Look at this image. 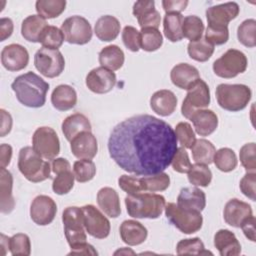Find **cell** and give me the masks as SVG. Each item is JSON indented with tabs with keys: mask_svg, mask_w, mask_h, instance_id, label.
Instances as JSON below:
<instances>
[{
	"mask_svg": "<svg viewBox=\"0 0 256 256\" xmlns=\"http://www.w3.org/2000/svg\"><path fill=\"white\" fill-rule=\"evenodd\" d=\"M70 142L72 154L78 159H92L97 154V139L91 133V131H86L78 134Z\"/></svg>",
	"mask_w": 256,
	"mask_h": 256,
	"instance_id": "ffe728a7",
	"label": "cell"
},
{
	"mask_svg": "<svg viewBox=\"0 0 256 256\" xmlns=\"http://www.w3.org/2000/svg\"><path fill=\"white\" fill-rule=\"evenodd\" d=\"M99 63L111 71L119 70L125 60L124 52L117 45H108L99 52Z\"/></svg>",
	"mask_w": 256,
	"mask_h": 256,
	"instance_id": "d6a6232c",
	"label": "cell"
},
{
	"mask_svg": "<svg viewBox=\"0 0 256 256\" xmlns=\"http://www.w3.org/2000/svg\"><path fill=\"white\" fill-rule=\"evenodd\" d=\"M86 232L94 238L104 239L110 233V222L94 205L88 204L81 207Z\"/></svg>",
	"mask_w": 256,
	"mask_h": 256,
	"instance_id": "5bb4252c",
	"label": "cell"
},
{
	"mask_svg": "<svg viewBox=\"0 0 256 256\" xmlns=\"http://www.w3.org/2000/svg\"><path fill=\"white\" fill-rule=\"evenodd\" d=\"M163 44L161 32L155 28H143L140 31V48L147 52L158 50Z\"/></svg>",
	"mask_w": 256,
	"mask_h": 256,
	"instance_id": "60d3db41",
	"label": "cell"
},
{
	"mask_svg": "<svg viewBox=\"0 0 256 256\" xmlns=\"http://www.w3.org/2000/svg\"><path fill=\"white\" fill-rule=\"evenodd\" d=\"M85 83L90 91L96 94H105L115 87L117 79L113 71L100 66L87 74Z\"/></svg>",
	"mask_w": 256,
	"mask_h": 256,
	"instance_id": "2e32d148",
	"label": "cell"
},
{
	"mask_svg": "<svg viewBox=\"0 0 256 256\" xmlns=\"http://www.w3.org/2000/svg\"><path fill=\"white\" fill-rule=\"evenodd\" d=\"M210 104V89L205 81L198 79L188 90L185 99L182 102V115L190 119V117L200 109H205Z\"/></svg>",
	"mask_w": 256,
	"mask_h": 256,
	"instance_id": "8fae6325",
	"label": "cell"
},
{
	"mask_svg": "<svg viewBox=\"0 0 256 256\" xmlns=\"http://www.w3.org/2000/svg\"><path fill=\"white\" fill-rule=\"evenodd\" d=\"M63 41L64 35L61 29L52 25L46 26L39 38V42L42 46L50 49H58L63 44Z\"/></svg>",
	"mask_w": 256,
	"mask_h": 256,
	"instance_id": "ee69618b",
	"label": "cell"
},
{
	"mask_svg": "<svg viewBox=\"0 0 256 256\" xmlns=\"http://www.w3.org/2000/svg\"><path fill=\"white\" fill-rule=\"evenodd\" d=\"M39 16L44 19H52L61 15L66 7L65 0H38L35 4Z\"/></svg>",
	"mask_w": 256,
	"mask_h": 256,
	"instance_id": "8d00e7d4",
	"label": "cell"
},
{
	"mask_svg": "<svg viewBox=\"0 0 256 256\" xmlns=\"http://www.w3.org/2000/svg\"><path fill=\"white\" fill-rule=\"evenodd\" d=\"M240 8L236 2H227L211 6L206 10L208 26L228 27V23L239 14Z\"/></svg>",
	"mask_w": 256,
	"mask_h": 256,
	"instance_id": "e0dca14e",
	"label": "cell"
},
{
	"mask_svg": "<svg viewBox=\"0 0 256 256\" xmlns=\"http://www.w3.org/2000/svg\"><path fill=\"white\" fill-rule=\"evenodd\" d=\"M12 147L9 144H1L0 146V163L2 168H6L11 161Z\"/></svg>",
	"mask_w": 256,
	"mask_h": 256,
	"instance_id": "6125c7cd",
	"label": "cell"
},
{
	"mask_svg": "<svg viewBox=\"0 0 256 256\" xmlns=\"http://www.w3.org/2000/svg\"><path fill=\"white\" fill-rule=\"evenodd\" d=\"M33 147L21 148L18 156V168L21 174L30 182L38 183L50 178L51 165L48 160H43Z\"/></svg>",
	"mask_w": 256,
	"mask_h": 256,
	"instance_id": "277c9868",
	"label": "cell"
},
{
	"mask_svg": "<svg viewBox=\"0 0 256 256\" xmlns=\"http://www.w3.org/2000/svg\"><path fill=\"white\" fill-rule=\"evenodd\" d=\"M9 250L13 256L30 255L31 242L29 236L23 233H17L13 235L9 240Z\"/></svg>",
	"mask_w": 256,
	"mask_h": 256,
	"instance_id": "c3c4849f",
	"label": "cell"
},
{
	"mask_svg": "<svg viewBox=\"0 0 256 256\" xmlns=\"http://www.w3.org/2000/svg\"><path fill=\"white\" fill-rule=\"evenodd\" d=\"M247 65L248 60L243 52L237 49H229L214 61L213 71L221 78H234L245 72Z\"/></svg>",
	"mask_w": 256,
	"mask_h": 256,
	"instance_id": "9c48e42d",
	"label": "cell"
},
{
	"mask_svg": "<svg viewBox=\"0 0 256 256\" xmlns=\"http://www.w3.org/2000/svg\"><path fill=\"white\" fill-rule=\"evenodd\" d=\"M118 185L127 194L164 191L170 185V177L164 172L154 175H144L142 177L121 175L118 179Z\"/></svg>",
	"mask_w": 256,
	"mask_h": 256,
	"instance_id": "5b68a950",
	"label": "cell"
},
{
	"mask_svg": "<svg viewBox=\"0 0 256 256\" xmlns=\"http://www.w3.org/2000/svg\"><path fill=\"white\" fill-rule=\"evenodd\" d=\"M32 147L42 158L55 159L60 152V141L57 133L51 127L37 128L32 136Z\"/></svg>",
	"mask_w": 256,
	"mask_h": 256,
	"instance_id": "7c38bea8",
	"label": "cell"
},
{
	"mask_svg": "<svg viewBox=\"0 0 256 256\" xmlns=\"http://www.w3.org/2000/svg\"><path fill=\"white\" fill-rule=\"evenodd\" d=\"M188 173V180L192 185L207 187L212 180V172L205 164H193Z\"/></svg>",
	"mask_w": 256,
	"mask_h": 256,
	"instance_id": "b9f144b4",
	"label": "cell"
},
{
	"mask_svg": "<svg viewBox=\"0 0 256 256\" xmlns=\"http://www.w3.org/2000/svg\"><path fill=\"white\" fill-rule=\"evenodd\" d=\"M175 135L177 138V141L181 144V147L183 148H191L196 140L195 133L191 127V125L187 122H179L175 127Z\"/></svg>",
	"mask_w": 256,
	"mask_h": 256,
	"instance_id": "681fc988",
	"label": "cell"
},
{
	"mask_svg": "<svg viewBox=\"0 0 256 256\" xmlns=\"http://www.w3.org/2000/svg\"><path fill=\"white\" fill-rule=\"evenodd\" d=\"M13 21L10 18L0 19V41H5L12 35L13 32Z\"/></svg>",
	"mask_w": 256,
	"mask_h": 256,
	"instance_id": "680465c9",
	"label": "cell"
},
{
	"mask_svg": "<svg viewBox=\"0 0 256 256\" xmlns=\"http://www.w3.org/2000/svg\"><path fill=\"white\" fill-rule=\"evenodd\" d=\"M214 246L221 256H237L241 253V245L235 234L227 229H220L214 235Z\"/></svg>",
	"mask_w": 256,
	"mask_h": 256,
	"instance_id": "484cf974",
	"label": "cell"
},
{
	"mask_svg": "<svg viewBox=\"0 0 256 256\" xmlns=\"http://www.w3.org/2000/svg\"><path fill=\"white\" fill-rule=\"evenodd\" d=\"M64 39L70 44L84 45L92 38V28L87 19L82 16H71L61 25Z\"/></svg>",
	"mask_w": 256,
	"mask_h": 256,
	"instance_id": "4fadbf2b",
	"label": "cell"
},
{
	"mask_svg": "<svg viewBox=\"0 0 256 256\" xmlns=\"http://www.w3.org/2000/svg\"><path fill=\"white\" fill-rule=\"evenodd\" d=\"M204 32V24L196 15H189L183 19L182 33L183 37L190 40V42L197 41L202 38Z\"/></svg>",
	"mask_w": 256,
	"mask_h": 256,
	"instance_id": "f35d334b",
	"label": "cell"
},
{
	"mask_svg": "<svg viewBox=\"0 0 256 256\" xmlns=\"http://www.w3.org/2000/svg\"><path fill=\"white\" fill-rule=\"evenodd\" d=\"M177 205L189 210L201 212L206 206V195L197 187H185L180 190Z\"/></svg>",
	"mask_w": 256,
	"mask_h": 256,
	"instance_id": "d4e9b609",
	"label": "cell"
},
{
	"mask_svg": "<svg viewBox=\"0 0 256 256\" xmlns=\"http://www.w3.org/2000/svg\"><path fill=\"white\" fill-rule=\"evenodd\" d=\"M124 200L129 216L139 219L158 218L166 205L164 196L155 193L128 194Z\"/></svg>",
	"mask_w": 256,
	"mask_h": 256,
	"instance_id": "3957f363",
	"label": "cell"
},
{
	"mask_svg": "<svg viewBox=\"0 0 256 256\" xmlns=\"http://www.w3.org/2000/svg\"><path fill=\"white\" fill-rule=\"evenodd\" d=\"M133 15L137 18L141 29H158L160 26L161 16L155 9V2L153 0H140L135 2L133 5Z\"/></svg>",
	"mask_w": 256,
	"mask_h": 256,
	"instance_id": "d6986e66",
	"label": "cell"
},
{
	"mask_svg": "<svg viewBox=\"0 0 256 256\" xmlns=\"http://www.w3.org/2000/svg\"><path fill=\"white\" fill-rule=\"evenodd\" d=\"M189 120L192 121L196 133L200 136H208L218 127V117L209 109L197 110Z\"/></svg>",
	"mask_w": 256,
	"mask_h": 256,
	"instance_id": "4316f807",
	"label": "cell"
},
{
	"mask_svg": "<svg viewBox=\"0 0 256 256\" xmlns=\"http://www.w3.org/2000/svg\"><path fill=\"white\" fill-rule=\"evenodd\" d=\"M122 41L127 49L137 52L140 49V32L133 26H125L122 31Z\"/></svg>",
	"mask_w": 256,
	"mask_h": 256,
	"instance_id": "f5cc1de1",
	"label": "cell"
},
{
	"mask_svg": "<svg viewBox=\"0 0 256 256\" xmlns=\"http://www.w3.org/2000/svg\"><path fill=\"white\" fill-rule=\"evenodd\" d=\"M184 17L181 13H166L163 19V30L165 37L171 42H178L182 40V23Z\"/></svg>",
	"mask_w": 256,
	"mask_h": 256,
	"instance_id": "e575fe53",
	"label": "cell"
},
{
	"mask_svg": "<svg viewBox=\"0 0 256 256\" xmlns=\"http://www.w3.org/2000/svg\"><path fill=\"white\" fill-rule=\"evenodd\" d=\"M76 254V255H98V252L94 249V247L91 244H88L87 242L81 243L73 248H71V251L69 252V255Z\"/></svg>",
	"mask_w": 256,
	"mask_h": 256,
	"instance_id": "91938a15",
	"label": "cell"
},
{
	"mask_svg": "<svg viewBox=\"0 0 256 256\" xmlns=\"http://www.w3.org/2000/svg\"><path fill=\"white\" fill-rule=\"evenodd\" d=\"M171 165L173 170L178 173H187L189 171L192 164L189 160L188 153L185 150V148L183 147L177 148V151L171 161Z\"/></svg>",
	"mask_w": 256,
	"mask_h": 256,
	"instance_id": "db71d44e",
	"label": "cell"
},
{
	"mask_svg": "<svg viewBox=\"0 0 256 256\" xmlns=\"http://www.w3.org/2000/svg\"><path fill=\"white\" fill-rule=\"evenodd\" d=\"M28 62L29 53L20 44L7 45L1 51V63L8 71H20L28 65Z\"/></svg>",
	"mask_w": 256,
	"mask_h": 256,
	"instance_id": "ac0fdd59",
	"label": "cell"
},
{
	"mask_svg": "<svg viewBox=\"0 0 256 256\" xmlns=\"http://www.w3.org/2000/svg\"><path fill=\"white\" fill-rule=\"evenodd\" d=\"M34 65L43 76L55 78L64 71L65 59L58 49L42 47L35 53Z\"/></svg>",
	"mask_w": 256,
	"mask_h": 256,
	"instance_id": "30bf717a",
	"label": "cell"
},
{
	"mask_svg": "<svg viewBox=\"0 0 256 256\" xmlns=\"http://www.w3.org/2000/svg\"><path fill=\"white\" fill-rule=\"evenodd\" d=\"M176 252H177L178 255H185V254H193V255L212 254L210 251L205 250L203 242L198 237L180 240L177 243Z\"/></svg>",
	"mask_w": 256,
	"mask_h": 256,
	"instance_id": "7dc6e473",
	"label": "cell"
},
{
	"mask_svg": "<svg viewBox=\"0 0 256 256\" xmlns=\"http://www.w3.org/2000/svg\"><path fill=\"white\" fill-rule=\"evenodd\" d=\"M251 215H253L251 206L237 198L230 199L226 203L223 211L225 222L235 228H240L243 221Z\"/></svg>",
	"mask_w": 256,
	"mask_h": 256,
	"instance_id": "44dd1931",
	"label": "cell"
},
{
	"mask_svg": "<svg viewBox=\"0 0 256 256\" xmlns=\"http://www.w3.org/2000/svg\"><path fill=\"white\" fill-rule=\"evenodd\" d=\"M251 89L244 84H219L216 99L221 108L231 112L243 110L251 100Z\"/></svg>",
	"mask_w": 256,
	"mask_h": 256,
	"instance_id": "8992f818",
	"label": "cell"
},
{
	"mask_svg": "<svg viewBox=\"0 0 256 256\" xmlns=\"http://www.w3.org/2000/svg\"><path fill=\"white\" fill-rule=\"evenodd\" d=\"M240 227H241L244 235L246 236V238H248L252 242L256 241V237H255V217L253 215H251L250 217L245 219Z\"/></svg>",
	"mask_w": 256,
	"mask_h": 256,
	"instance_id": "6f0895ef",
	"label": "cell"
},
{
	"mask_svg": "<svg viewBox=\"0 0 256 256\" xmlns=\"http://www.w3.org/2000/svg\"><path fill=\"white\" fill-rule=\"evenodd\" d=\"M187 52L191 59L198 62H205L210 59L214 52V45L205 38H201L194 42H189Z\"/></svg>",
	"mask_w": 256,
	"mask_h": 256,
	"instance_id": "74e56055",
	"label": "cell"
},
{
	"mask_svg": "<svg viewBox=\"0 0 256 256\" xmlns=\"http://www.w3.org/2000/svg\"><path fill=\"white\" fill-rule=\"evenodd\" d=\"M170 79L176 87L188 90L198 79H200V74L196 67L188 63H179L172 68Z\"/></svg>",
	"mask_w": 256,
	"mask_h": 256,
	"instance_id": "7402d4cb",
	"label": "cell"
},
{
	"mask_svg": "<svg viewBox=\"0 0 256 256\" xmlns=\"http://www.w3.org/2000/svg\"><path fill=\"white\" fill-rule=\"evenodd\" d=\"M57 213L55 201L47 195H38L34 198L30 206V217L32 221L40 226L50 224Z\"/></svg>",
	"mask_w": 256,
	"mask_h": 256,
	"instance_id": "9a60e30c",
	"label": "cell"
},
{
	"mask_svg": "<svg viewBox=\"0 0 256 256\" xmlns=\"http://www.w3.org/2000/svg\"><path fill=\"white\" fill-rule=\"evenodd\" d=\"M61 128L65 138L68 141H71L78 134L91 131V123L84 114L74 113L64 119Z\"/></svg>",
	"mask_w": 256,
	"mask_h": 256,
	"instance_id": "f546056e",
	"label": "cell"
},
{
	"mask_svg": "<svg viewBox=\"0 0 256 256\" xmlns=\"http://www.w3.org/2000/svg\"><path fill=\"white\" fill-rule=\"evenodd\" d=\"M256 145L254 142L246 143L240 148L239 158L242 166L247 172H255L256 160H255Z\"/></svg>",
	"mask_w": 256,
	"mask_h": 256,
	"instance_id": "f907efd6",
	"label": "cell"
},
{
	"mask_svg": "<svg viewBox=\"0 0 256 256\" xmlns=\"http://www.w3.org/2000/svg\"><path fill=\"white\" fill-rule=\"evenodd\" d=\"M74 173L71 168L59 171L56 173V177L53 179L52 189L54 193L58 195H64L69 193L74 186Z\"/></svg>",
	"mask_w": 256,
	"mask_h": 256,
	"instance_id": "7bdbcfd3",
	"label": "cell"
},
{
	"mask_svg": "<svg viewBox=\"0 0 256 256\" xmlns=\"http://www.w3.org/2000/svg\"><path fill=\"white\" fill-rule=\"evenodd\" d=\"M0 200H1V212L10 213L15 206V200L12 195L13 177L10 171L1 167L0 171Z\"/></svg>",
	"mask_w": 256,
	"mask_h": 256,
	"instance_id": "1f68e13d",
	"label": "cell"
},
{
	"mask_svg": "<svg viewBox=\"0 0 256 256\" xmlns=\"http://www.w3.org/2000/svg\"><path fill=\"white\" fill-rule=\"evenodd\" d=\"M48 26L46 19L39 15H30L26 17L21 25V34L29 42H39L40 35L44 28Z\"/></svg>",
	"mask_w": 256,
	"mask_h": 256,
	"instance_id": "836d02e7",
	"label": "cell"
},
{
	"mask_svg": "<svg viewBox=\"0 0 256 256\" xmlns=\"http://www.w3.org/2000/svg\"><path fill=\"white\" fill-rule=\"evenodd\" d=\"M255 32H256L255 19H246L239 25L237 29V38L242 45L248 48H253L256 46Z\"/></svg>",
	"mask_w": 256,
	"mask_h": 256,
	"instance_id": "bcb514c9",
	"label": "cell"
},
{
	"mask_svg": "<svg viewBox=\"0 0 256 256\" xmlns=\"http://www.w3.org/2000/svg\"><path fill=\"white\" fill-rule=\"evenodd\" d=\"M150 106L156 114L166 117L175 111L177 107V97L170 90H158L151 96Z\"/></svg>",
	"mask_w": 256,
	"mask_h": 256,
	"instance_id": "603a6c76",
	"label": "cell"
},
{
	"mask_svg": "<svg viewBox=\"0 0 256 256\" xmlns=\"http://www.w3.org/2000/svg\"><path fill=\"white\" fill-rule=\"evenodd\" d=\"M120 22L117 18L111 15L101 16L95 24L94 32L96 37L104 42L115 40L120 32Z\"/></svg>",
	"mask_w": 256,
	"mask_h": 256,
	"instance_id": "4dcf8cb0",
	"label": "cell"
},
{
	"mask_svg": "<svg viewBox=\"0 0 256 256\" xmlns=\"http://www.w3.org/2000/svg\"><path fill=\"white\" fill-rule=\"evenodd\" d=\"M213 162L216 168L222 172L233 171L238 163L235 152L230 148H220L217 150L213 157Z\"/></svg>",
	"mask_w": 256,
	"mask_h": 256,
	"instance_id": "ab89813d",
	"label": "cell"
},
{
	"mask_svg": "<svg viewBox=\"0 0 256 256\" xmlns=\"http://www.w3.org/2000/svg\"><path fill=\"white\" fill-rule=\"evenodd\" d=\"M255 183H256V174L255 172H247L243 178L240 180V190L241 192L251 199L252 201L256 200V192H255Z\"/></svg>",
	"mask_w": 256,
	"mask_h": 256,
	"instance_id": "11a10c76",
	"label": "cell"
},
{
	"mask_svg": "<svg viewBox=\"0 0 256 256\" xmlns=\"http://www.w3.org/2000/svg\"><path fill=\"white\" fill-rule=\"evenodd\" d=\"M62 221L65 237L70 248L86 242V229L84 226L83 211L81 208L76 206L65 208L62 213Z\"/></svg>",
	"mask_w": 256,
	"mask_h": 256,
	"instance_id": "ba28073f",
	"label": "cell"
},
{
	"mask_svg": "<svg viewBox=\"0 0 256 256\" xmlns=\"http://www.w3.org/2000/svg\"><path fill=\"white\" fill-rule=\"evenodd\" d=\"M119 232L122 241L130 246L142 244L148 236L146 227L136 220L123 221L120 225Z\"/></svg>",
	"mask_w": 256,
	"mask_h": 256,
	"instance_id": "cb8c5ba5",
	"label": "cell"
},
{
	"mask_svg": "<svg viewBox=\"0 0 256 256\" xmlns=\"http://www.w3.org/2000/svg\"><path fill=\"white\" fill-rule=\"evenodd\" d=\"M51 103L59 111L70 110L77 103V93L70 85H58L51 94Z\"/></svg>",
	"mask_w": 256,
	"mask_h": 256,
	"instance_id": "f1b7e54d",
	"label": "cell"
},
{
	"mask_svg": "<svg viewBox=\"0 0 256 256\" xmlns=\"http://www.w3.org/2000/svg\"><path fill=\"white\" fill-rule=\"evenodd\" d=\"M0 112H1V129H0L1 132H0V136L4 137L5 135H7L11 131L12 117L4 109H1Z\"/></svg>",
	"mask_w": 256,
	"mask_h": 256,
	"instance_id": "94428289",
	"label": "cell"
},
{
	"mask_svg": "<svg viewBox=\"0 0 256 256\" xmlns=\"http://www.w3.org/2000/svg\"><path fill=\"white\" fill-rule=\"evenodd\" d=\"M190 149L195 163L209 165L213 162L216 149L210 141L206 139H197Z\"/></svg>",
	"mask_w": 256,
	"mask_h": 256,
	"instance_id": "d590c367",
	"label": "cell"
},
{
	"mask_svg": "<svg viewBox=\"0 0 256 256\" xmlns=\"http://www.w3.org/2000/svg\"><path fill=\"white\" fill-rule=\"evenodd\" d=\"M73 173L77 182L85 183L94 178L96 174V166L90 159H80L74 162Z\"/></svg>",
	"mask_w": 256,
	"mask_h": 256,
	"instance_id": "f6af8a7d",
	"label": "cell"
},
{
	"mask_svg": "<svg viewBox=\"0 0 256 256\" xmlns=\"http://www.w3.org/2000/svg\"><path fill=\"white\" fill-rule=\"evenodd\" d=\"M188 3L187 0H164L162 1V6L166 13H180L186 9Z\"/></svg>",
	"mask_w": 256,
	"mask_h": 256,
	"instance_id": "9f6ffc18",
	"label": "cell"
},
{
	"mask_svg": "<svg viewBox=\"0 0 256 256\" xmlns=\"http://www.w3.org/2000/svg\"><path fill=\"white\" fill-rule=\"evenodd\" d=\"M97 203L101 210L111 218H117L121 214L119 195L111 187H103L98 191Z\"/></svg>",
	"mask_w": 256,
	"mask_h": 256,
	"instance_id": "83f0119b",
	"label": "cell"
},
{
	"mask_svg": "<svg viewBox=\"0 0 256 256\" xmlns=\"http://www.w3.org/2000/svg\"><path fill=\"white\" fill-rule=\"evenodd\" d=\"M17 100L24 106L40 108L46 102L49 84L32 71L19 75L11 84Z\"/></svg>",
	"mask_w": 256,
	"mask_h": 256,
	"instance_id": "7a4b0ae2",
	"label": "cell"
},
{
	"mask_svg": "<svg viewBox=\"0 0 256 256\" xmlns=\"http://www.w3.org/2000/svg\"><path fill=\"white\" fill-rule=\"evenodd\" d=\"M205 39L212 45L225 44L229 39L228 27L207 26L205 32Z\"/></svg>",
	"mask_w": 256,
	"mask_h": 256,
	"instance_id": "816d5d0a",
	"label": "cell"
},
{
	"mask_svg": "<svg viewBox=\"0 0 256 256\" xmlns=\"http://www.w3.org/2000/svg\"><path fill=\"white\" fill-rule=\"evenodd\" d=\"M164 209L167 219L182 233L192 234L201 229L203 217L199 211L184 209L172 202L166 204Z\"/></svg>",
	"mask_w": 256,
	"mask_h": 256,
	"instance_id": "52a82bcc",
	"label": "cell"
},
{
	"mask_svg": "<svg viewBox=\"0 0 256 256\" xmlns=\"http://www.w3.org/2000/svg\"><path fill=\"white\" fill-rule=\"evenodd\" d=\"M173 128L148 114L129 117L118 123L108 139L110 157L124 171L154 175L171 164L177 151Z\"/></svg>",
	"mask_w": 256,
	"mask_h": 256,
	"instance_id": "6da1fadb",
	"label": "cell"
},
{
	"mask_svg": "<svg viewBox=\"0 0 256 256\" xmlns=\"http://www.w3.org/2000/svg\"><path fill=\"white\" fill-rule=\"evenodd\" d=\"M117 254H135V252L134 251H132L131 249H128V248H122V249H119V250H117L115 253H114V255H117Z\"/></svg>",
	"mask_w": 256,
	"mask_h": 256,
	"instance_id": "be15d7a7",
	"label": "cell"
}]
</instances>
